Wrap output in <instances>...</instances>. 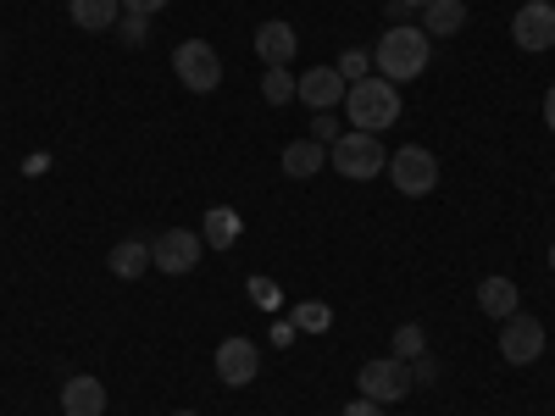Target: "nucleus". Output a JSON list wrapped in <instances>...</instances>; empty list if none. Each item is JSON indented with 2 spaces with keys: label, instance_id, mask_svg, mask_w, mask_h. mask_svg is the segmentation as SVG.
<instances>
[{
  "label": "nucleus",
  "instance_id": "nucleus-19",
  "mask_svg": "<svg viewBox=\"0 0 555 416\" xmlns=\"http://www.w3.org/2000/svg\"><path fill=\"white\" fill-rule=\"evenodd\" d=\"M106 266H112L117 277H139V272L151 266V245H145V239H122V245H112Z\"/></svg>",
  "mask_w": 555,
  "mask_h": 416
},
{
  "label": "nucleus",
  "instance_id": "nucleus-7",
  "mask_svg": "<svg viewBox=\"0 0 555 416\" xmlns=\"http://www.w3.org/2000/svg\"><path fill=\"white\" fill-rule=\"evenodd\" d=\"M384 172L395 178V190H400V195H428L434 183H439V161H434V151H423V145L395 151Z\"/></svg>",
  "mask_w": 555,
  "mask_h": 416
},
{
  "label": "nucleus",
  "instance_id": "nucleus-26",
  "mask_svg": "<svg viewBox=\"0 0 555 416\" xmlns=\"http://www.w3.org/2000/svg\"><path fill=\"white\" fill-rule=\"evenodd\" d=\"M366 67H373V56H366V51H345V56H339V78H345V83H361Z\"/></svg>",
  "mask_w": 555,
  "mask_h": 416
},
{
  "label": "nucleus",
  "instance_id": "nucleus-13",
  "mask_svg": "<svg viewBox=\"0 0 555 416\" xmlns=\"http://www.w3.org/2000/svg\"><path fill=\"white\" fill-rule=\"evenodd\" d=\"M62 416H106V384L89 378V373L67 378L62 384Z\"/></svg>",
  "mask_w": 555,
  "mask_h": 416
},
{
  "label": "nucleus",
  "instance_id": "nucleus-29",
  "mask_svg": "<svg viewBox=\"0 0 555 416\" xmlns=\"http://www.w3.org/2000/svg\"><path fill=\"white\" fill-rule=\"evenodd\" d=\"M167 0H122V12H139V17H156Z\"/></svg>",
  "mask_w": 555,
  "mask_h": 416
},
{
  "label": "nucleus",
  "instance_id": "nucleus-28",
  "mask_svg": "<svg viewBox=\"0 0 555 416\" xmlns=\"http://www.w3.org/2000/svg\"><path fill=\"white\" fill-rule=\"evenodd\" d=\"M339 416H384V405H378V400H350Z\"/></svg>",
  "mask_w": 555,
  "mask_h": 416
},
{
  "label": "nucleus",
  "instance_id": "nucleus-8",
  "mask_svg": "<svg viewBox=\"0 0 555 416\" xmlns=\"http://www.w3.org/2000/svg\"><path fill=\"white\" fill-rule=\"evenodd\" d=\"M544 355V322L539 316H505V328H500V361H512V366H528Z\"/></svg>",
  "mask_w": 555,
  "mask_h": 416
},
{
  "label": "nucleus",
  "instance_id": "nucleus-30",
  "mask_svg": "<svg viewBox=\"0 0 555 416\" xmlns=\"http://www.w3.org/2000/svg\"><path fill=\"white\" fill-rule=\"evenodd\" d=\"M300 328H295V322H272V344H289Z\"/></svg>",
  "mask_w": 555,
  "mask_h": 416
},
{
  "label": "nucleus",
  "instance_id": "nucleus-12",
  "mask_svg": "<svg viewBox=\"0 0 555 416\" xmlns=\"http://www.w3.org/2000/svg\"><path fill=\"white\" fill-rule=\"evenodd\" d=\"M295 51H300V34H295L284 17H272V23L256 28V56H261L267 67H289Z\"/></svg>",
  "mask_w": 555,
  "mask_h": 416
},
{
  "label": "nucleus",
  "instance_id": "nucleus-24",
  "mask_svg": "<svg viewBox=\"0 0 555 416\" xmlns=\"http://www.w3.org/2000/svg\"><path fill=\"white\" fill-rule=\"evenodd\" d=\"M117 34H122V44H145V39H151V17L122 12V17H117Z\"/></svg>",
  "mask_w": 555,
  "mask_h": 416
},
{
  "label": "nucleus",
  "instance_id": "nucleus-14",
  "mask_svg": "<svg viewBox=\"0 0 555 416\" xmlns=\"http://www.w3.org/2000/svg\"><path fill=\"white\" fill-rule=\"evenodd\" d=\"M467 28V0H428L423 6V34L428 39H455Z\"/></svg>",
  "mask_w": 555,
  "mask_h": 416
},
{
  "label": "nucleus",
  "instance_id": "nucleus-16",
  "mask_svg": "<svg viewBox=\"0 0 555 416\" xmlns=\"http://www.w3.org/2000/svg\"><path fill=\"white\" fill-rule=\"evenodd\" d=\"M73 23L83 28V34H112L117 28V17H122V0H73Z\"/></svg>",
  "mask_w": 555,
  "mask_h": 416
},
{
  "label": "nucleus",
  "instance_id": "nucleus-15",
  "mask_svg": "<svg viewBox=\"0 0 555 416\" xmlns=\"http://www.w3.org/2000/svg\"><path fill=\"white\" fill-rule=\"evenodd\" d=\"M240 234H245V222H240V211H234V206H211V211H206V227H201L206 250H234V245H240Z\"/></svg>",
  "mask_w": 555,
  "mask_h": 416
},
{
  "label": "nucleus",
  "instance_id": "nucleus-33",
  "mask_svg": "<svg viewBox=\"0 0 555 416\" xmlns=\"http://www.w3.org/2000/svg\"><path fill=\"white\" fill-rule=\"evenodd\" d=\"M172 416H201V411H172Z\"/></svg>",
  "mask_w": 555,
  "mask_h": 416
},
{
  "label": "nucleus",
  "instance_id": "nucleus-21",
  "mask_svg": "<svg viewBox=\"0 0 555 416\" xmlns=\"http://www.w3.org/2000/svg\"><path fill=\"white\" fill-rule=\"evenodd\" d=\"M289 322H295L300 334H328V328H334V311L322 306V300H306V306H295V316H289Z\"/></svg>",
  "mask_w": 555,
  "mask_h": 416
},
{
  "label": "nucleus",
  "instance_id": "nucleus-4",
  "mask_svg": "<svg viewBox=\"0 0 555 416\" xmlns=\"http://www.w3.org/2000/svg\"><path fill=\"white\" fill-rule=\"evenodd\" d=\"M172 73H178V83L190 89V95H211V89L222 83V56L211 51L206 39H183L172 51Z\"/></svg>",
  "mask_w": 555,
  "mask_h": 416
},
{
  "label": "nucleus",
  "instance_id": "nucleus-11",
  "mask_svg": "<svg viewBox=\"0 0 555 416\" xmlns=\"http://www.w3.org/2000/svg\"><path fill=\"white\" fill-rule=\"evenodd\" d=\"M345 78H339V67H311V73H300V89H295V101H306L311 112H334L339 101H345Z\"/></svg>",
  "mask_w": 555,
  "mask_h": 416
},
{
  "label": "nucleus",
  "instance_id": "nucleus-34",
  "mask_svg": "<svg viewBox=\"0 0 555 416\" xmlns=\"http://www.w3.org/2000/svg\"><path fill=\"white\" fill-rule=\"evenodd\" d=\"M550 266H555V245H550Z\"/></svg>",
  "mask_w": 555,
  "mask_h": 416
},
{
  "label": "nucleus",
  "instance_id": "nucleus-10",
  "mask_svg": "<svg viewBox=\"0 0 555 416\" xmlns=\"http://www.w3.org/2000/svg\"><path fill=\"white\" fill-rule=\"evenodd\" d=\"M512 39L522 51H550L555 44V6L550 0H528V6L512 17Z\"/></svg>",
  "mask_w": 555,
  "mask_h": 416
},
{
  "label": "nucleus",
  "instance_id": "nucleus-31",
  "mask_svg": "<svg viewBox=\"0 0 555 416\" xmlns=\"http://www.w3.org/2000/svg\"><path fill=\"white\" fill-rule=\"evenodd\" d=\"M544 128H550V133H555V83H550V89H544Z\"/></svg>",
  "mask_w": 555,
  "mask_h": 416
},
{
  "label": "nucleus",
  "instance_id": "nucleus-32",
  "mask_svg": "<svg viewBox=\"0 0 555 416\" xmlns=\"http://www.w3.org/2000/svg\"><path fill=\"white\" fill-rule=\"evenodd\" d=\"M423 6H428V0H395V17L400 12H423Z\"/></svg>",
  "mask_w": 555,
  "mask_h": 416
},
{
  "label": "nucleus",
  "instance_id": "nucleus-25",
  "mask_svg": "<svg viewBox=\"0 0 555 416\" xmlns=\"http://www.w3.org/2000/svg\"><path fill=\"white\" fill-rule=\"evenodd\" d=\"M339 133H345V128H339L334 112H311V139H317V145H334Z\"/></svg>",
  "mask_w": 555,
  "mask_h": 416
},
{
  "label": "nucleus",
  "instance_id": "nucleus-22",
  "mask_svg": "<svg viewBox=\"0 0 555 416\" xmlns=\"http://www.w3.org/2000/svg\"><path fill=\"white\" fill-rule=\"evenodd\" d=\"M416 355H428V334L405 322V328H395V361H416Z\"/></svg>",
  "mask_w": 555,
  "mask_h": 416
},
{
  "label": "nucleus",
  "instance_id": "nucleus-2",
  "mask_svg": "<svg viewBox=\"0 0 555 416\" xmlns=\"http://www.w3.org/2000/svg\"><path fill=\"white\" fill-rule=\"evenodd\" d=\"M345 122H356L361 133H384L400 122V89L389 78H361L345 89Z\"/></svg>",
  "mask_w": 555,
  "mask_h": 416
},
{
  "label": "nucleus",
  "instance_id": "nucleus-18",
  "mask_svg": "<svg viewBox=\"0 0 555 416\" xmlns=\"http://www.w3.org/2000/svg\"><path fill=\"white\" fill-rule=\"evenodd\" d=\"M328 167V145H317V139H295V145H284V172L289 178H311Z\"/></svg>",
  "mask_w": 555,
  "mask_h": 416
},
{
  "label": "nucleus",
  "instance_id": "nucleus-17",
  "mask_svg": "<svg viewBox=\"0 0 555 416\" xmlns=\"http://www.w3.org/2000/svg\"><path fill=\"white\" fill-rule=\"evenodd\" d=\"M478 306L489 311V316H517V306H522V289L512 284V277H483L478 284Z\"/></svg>",
  "mask_w": 555,
  "mask_h": 416
},
{
  "label": "nucleus",
  "instance_id": "nucleus-1",
  "mask_svg": "<svg viewBox=\"0 0 555 416\" xmlns=\"http://www.w3.org/2000/svg\"><path fill=\"white\" fill-rule=\"evenodd\" d=\"M428 56H434V39L423 34V23H395V28L378 39L373 67H378V78H389V83L400 89V83H411V78L428 73Z\"/></svg>",
  "mask_w": 555,
  "mask_h": 416
},
{
  "label": "nucleus",
  "instance_id": "nucleus-9",
  "mask_svg": "<svg viewBox=\"0 0 555 416\" xmlns=\"http://www.w3.org/2000/svg\"><path fill=\"white\" fill-rule=\"evenodd\" d=\"M256 373H261V350L250 344V339H222L217 344V378L228 384V389H245V384H256Z\"/></svg>",
  "mask_w": 555,
  "mask_h": 416
},
{
  "label": "nucleus",
  "instance_id": "nucleus-6",
  "mask_svg": "<svg viewBox=\"0 0 555 416\" xmlns=\"http://www.w3.org/2000/svg\"><path fill=\"white\" fill-rule=\"evenodd\" d=\"M201 250H206V239L195 234V227H167V234L151 245V266H162L167 277H183V272L201 266Z\"/></svg>",
  "mask_w": 555,
  "mask_h": 416
},
{
  "label": "nucleus",
  "instance_id": "nucleus-20",
  "mask_svg": "<svg viewBox=\"0 0 555 416\" xmlns=\"http://www.w3.org/2000/svg\"><path fill=\"white\" fill-rule=\"evenodd\" d=\"M295 89H300V78H295L289 67H267V78H261V101H267V106H289V101H295Z\"/></svg>",
  "mask_w": 555,
  "mask_h": 416
},
{
  "label": "nucleus",
  "instance_id": "nucleus-3",
  "mask_svg": "<svg viewBox=\"0 0 555 416\" xmlns=\"http://www.w3.org/2000/svg\"><path fill=\"white\" fill-rule=\"evenodd\" d=\"M328 167H334L339 178H350V183H366V178H378V172L389 167V151L378 145V133L350 128V133H339L334 145H328Z\"/></svg>",
  "mask_w": 555,
  "mask_h": 416
},
{
  "label": "nucleus",
  "instance_id": "nucleus-27",
  "mask_svg": "<svg viewBox=\"0 0 555 416\" xmlns=\"http://www.w3.org/2000/svg\"><path fill=\"white\" fill-rule=\"evenodd\" d=\"M434 378H439V366H434L428 355H416V361H411V384H434Z\"/></svg>",
  "mask_w": 555,
  "mask_h": 416
},
{
  "label": "nucleus",
  "instance_id": "nucleus-23",
  "mask_svg": "<svg viewBox=\"0 0 555 416\" xmlns=\"http://www.w3.org/2000/svg\"><path fill=\"white\" fill-rule=\"evenodd\" d=\"M245 295H250L256 306H267V311H278V306H284V289H278L272 277H261V272L250 277V284H245Z\"/></svg>",
  "mask_w": 555,
  "mask_h": 416
},
{
  "label": "nucleus",
  "instance_id": "nucleus-5",
  "mask_svg": "<svg viewBox=\"0 0 555 416\" xmlns=\"http://www.w3.org/2000/svg\"><path fill=\"white\" fill-rule=\"evenodd\" d=\"M356 389H361V400H378V405H389V400H405L416 384H411V366H405V361L378 355V361H361Z\"/></svg>",
  "mask_w": 555,
  "mask_h": 416
}]
</instances>
